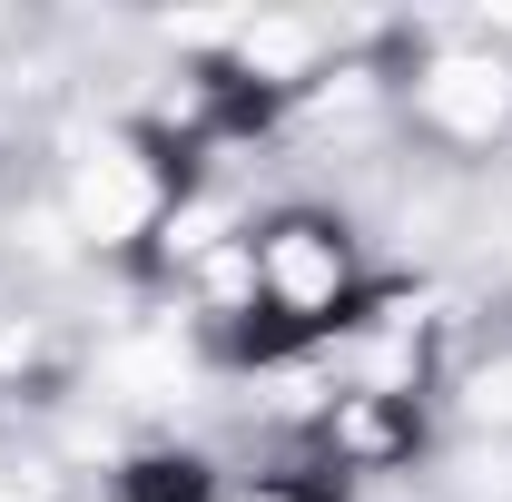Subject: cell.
<instances>
[{"mask_svg": "<svg viewBox=\"0 0 512 502\" xmlns=\"http://www.w3.org/2000/svg\"><path fill=\"white\" fill-rule=\"evenodd\" d=\"M158 207H168V178H158L148 148H128V138H99V148L69 168V217H79V237H99V247H128L138 227H158Z\"/></svg>", "mask_w": 512, "mask_h": 502, "instance_id": "6da1fadb", "label": "cell"}, {"mask_svg": "<svg viewBox=\"0 0 512 502\" xmlns=\"http://www.w3.org/2000/svg\"><path fill=\"white\" fill-rule=\"evenodd\" d=\"M345 286H355V256H345L335 227H316V217L266 227V247H256V296L276 315H335Z\"/></svg>", "mask_w": 512, "mask_h": 502, "instance_id": "7a4b0ae2", "label": "cell"}, {"mask_svg": "<svg viewBox=\"0 0 512 502\" xmlns=\"http://www.w3.org/2000/svg\"><path fill=\"white\" fill-rule=\"evenodd\" d=\"M424 119L444 128V138H493L512 119V69L493 50H444V60L424 69Z\"/></svg>", "mask_w": 512, "mask_h": 502, "instance_id": "3957f363", "label": "cell"}, {"mask_svg": "<svg viewBox=\"0 0 512 502\" xmlns=\"http://www.w3.org/2000/svg\"><path fill=\"white\" fill-rule=\"evenodd\" d=\"M227 40H237V60H247L256 79H296V69L316 60V30H306V20H237Z\"/></svg>", "mask_w": 512, "mask_h": 502, "instance_id": "277c9868", "label": "cell"}, {"mask_svg": "<svg viewBox=\"0 0 512 502\" xmlns=\"http://www.w3.org/2000/svg\"><path fill=\"white\" fill-rule=\"evenodd\" d=\"M463 404H473V424H493V434H512V355H493V365H473V384H463Z\"/></svg>", "mask_w": 512, "mask_h": 502, "instance_id": "5b68a950", "label": "cell"}, {"mask_svg": "<svg viewBox=\"0 0 512 502\" xmlns=\"http://www.w3.org/2000/svg\"><path fill=\"white\" fill-rule=\"evenodd\" d=\"M148 502H207L197 463H148Z\"/></svg>", "mask_w": 512, "mask_h": 502, "instance_id": "8992f818", "label": "cell"}, {"mask_svg": "<svg viewBox=\"0 0 512 502\" xmlns=\"http://www.w3.org/2000/svg\"><path fill=\"white\" fill-rule=\"evenodd\" d=\"M247 502H296V493H276V483H266V493H247Z\"/></svg>", "mask_w": 512, "mask_h": 502, "instance_id": "52a82bcc", "label": "cell"}, {"mask_svg": "<svg viewBox=\"0 0 512 502\" xmlns=\"http://www.w3.org/2000/svg\"><path fill=\"white\" fill-rule=\"evenodd\" d=\"M0 502H20V493H0Z\"/></svg>", "mask_w": 512, "mask_h": 502, "instance_id": "ba28073f", "label": "cell"}]
</instances>
